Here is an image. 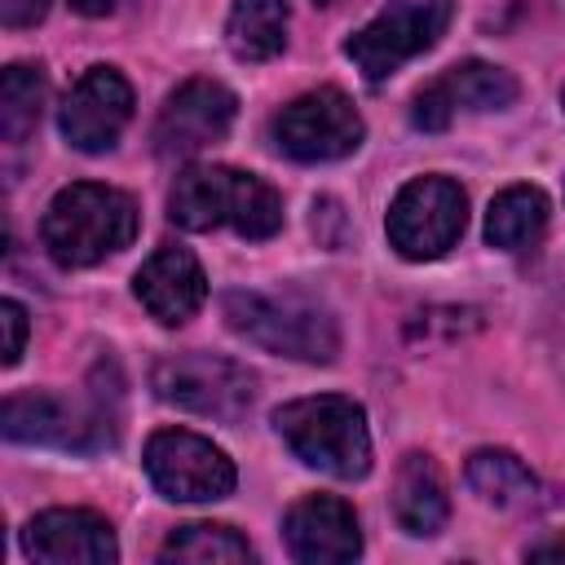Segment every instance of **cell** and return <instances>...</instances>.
Instances as JSON below:
<instances>
[{"mask_svg": "<svg viewBox=\"0 0 565 565\" xmlns=\"http://www.w3.org/2000/svg\"><path fill=\"white\" fill-rule=\"evenodd\" d=\"M75 13H84V18H106V13H115V4L119 0H66Z\"/></svg>", "mask_w": 565, "mask_h": 565, "instance_id": "25", "label": "cell"}, {"mask_svg": "<svg viewBox=\"0 0 565 565\" xmlns=\"http://www.w3.org/2000/svg\"><path fill=\"white\" fill-rule=\"evenodd\" d=\"M362 132H366V124L340 88H313V93L287 102L269 124L274 146L296 163L344 159L362 146Z\"/></svg>", "mask_w": 565, "mask_h": 565, "instance_id": "9", "label": "cell"}, {"mask_svg": "<svg viewBox=\"0 0 565 565\" xmlns=\"http://www.w3.org/2000/svg\"><path fill=\"white\" fill-rule=\"evenodd\" d=\"M238 115V97L216 79H185L168 93L159 124H154V150L163 159H181L194 150L216 146Z\"/></svg>", "mask_w": 565, "mask_h": 565, "instance_id": "12", "label": "cell"}, {"mask_svg": "<svg viewBox=\"0 0 565 565\" xmlns=\"http://www.w3.org/2000/svg\"><path fill=\"white\" fill-rule=\"evenodd\" d=\"M132 119V84L115 66H88L62 97V137L84 154H106Z\"/></svg>", "mask_w": 565, "mask_h": 565, "instance_id": "11", "label": "cell"}, {"mask_svg": "<svg viewBox=\"0 0 565 565\" xmlns=\"http://www.w3.org/2000/svg\"><path fill=\"white\" fill-rule=\"evenodd\" d=\"M40 238L62 269H88L137 238V203L115 185L75 181L44 207Z\"/></svg>", "mask_w": 565, "mask_h": 565, "instance_id": "2", "label": "cell"}, {"mask_svg": "<svg viewBox=\"0 0 565 565\" xmlns=\"http://www.w3.org/2000/svg\"><path fill=\"white\" fill-rule=\"evenodd\" d=\"M9 441L53 446V450H102L115 441V415L102 406V393L93 402H71L62 393H13L0 411Z\"/></svg>", "mask_w": 565, "mask_h": 565, "instance_id": "7", "label": "cell"}, {"mask_svg": "<svg viewBox=\"0 0 565 565\" xmlns=\"http://www.w3.org/2000/svg\"><path fill=\"white\" fill-rule=\"evenodd\" d=\"M463 477H468V486H472V494H477L481 503L503 508V512H525V508H534V499H539L534 472H530L516 455H508V450H477V455L468 459Z\"/></svg>", "mask_w": 565, "mask_h": 565, "instance_id": "19", "label": "cell"}, {"mask_svg": "<svg viewBox=\"0 0 565 565\" xmlns=\"http://www.w3.org/2000/svg\"><path fill=\"white\" fill-rule=\"evenodd\" d=\"M150 384L168 406H181L190 415L221 419V424L243 419L256 397L252 371L221 353H168L154 362Z\"/></svg>", "mask_w": 565, "mask_h": 565, "instance_id": "6", "label": "cell"}, {"mask_svg": "<svg viewBox=\"0 0 565 565\" xmlns=\"http://www.w3.org/2000/svg\"><path fill=\"white\" fill-rule=\"evenodd\" d=\"M168 216L181 230H221L230 225L243 238H269L282 230V199L269 181L221 168V163H199L185 168L168 194Z\"/></svg>", "mask_w": 565, "mask_h": 565, "instance_id": "1", "label": "cell"}, {"mask_svg": "<svg viewBox=\"0 0 565 565\" xmlns=\"http://www.w3.org/2000/svg\"><path fill=\"white\" fill-rule=\"evenodd\" d=\"M137 300L146 305V313L163 327H181L185 318H194L207 300V274L194 260V252L185 247H159L132 278Z\"/></svg>", "mask_w": 565, "mask_h": 565, "instance_id": "16", "label": "cell"}, {"mask_svg": "<svg viewBox=\"0 0 565 565\" xmlns=\"http://www.w3.org/2000/svg\"><path fill=\"white\" fill-rule=\"evenodd\" d=\"M44 71L40 66H26V62H13L4 66L0 75V137L4 146H22L35 124H40V110H44Z\"/></svg>", "mask_w": 565, "mask_h": 565, "instance_id": "21", "label": "cell"}, {"mask_svg": "<svg viewBox=\"0 0 565 565\" xmlns=\"http://www.w3.org/2000/svg\"><path fill=\"white\" fill-rule=\"evenodd\" d=\"M530 556L534 561H565V539H543L530 547Z\"/></svg>", "mask_w": 565, "mask_h": 565, "instance_id": "26", "label": "cell"}, {"mask_svg": "<svg viewBox=\"0 0 565 565\" xmlns=\"http://www.w3.org/2000/svg\"><path fill=\"white\" fill-rule=\"evenodd\" d=\"M282 530H287L291 556L305 565H340V561H353L362 552L358 516L335 494H309V499L291 503Z\"/></svg>", "mask_w": 565, "mask_h": 565, "instance_id": "15", "label": "cell"}, {"mask_svg": "<svg viewBox=\"0 0 565 565\" xmlns=\"http://www.w3.org/2000/svg\"><path fill=\"white\" fill-rule=\"evenodd\" d=\"M225 44L238 62H269L287 44V0H234Z\"/></svg>", "mask_w": 565, "mask_h": 565, "instance_id": "20", "label": "cell"}, {"mask_svg": "<svg viewBox=\"0 0 565 565\" xmlns=\"http://www.w3.org/2000/svg\"><path fill=\"white\" fill-rule=\"evenodd\" d=\"M274 428L287 441V450L340 481H358L371 468V433H366V411L353 397L322 393V397H300L274 411Z\"/></svg>", "mask_w": 565, "mask_h": 565, "instance_id": "3", "label": "cell"}, {"mask_svg": "<svg viewBox=\"0 0 565 565\" xmlns=\"http://www.w3.org/2000/svg\"><path fill=\"white\" fill-rule=\"evenodd\" d=\"M313 4H331V0H313Z\"/></svg>", "mask_w": 565, "mask_h": 565, "instance_id": "27", "label": "cell"}, {"mask_svg": "<svg viewBox=\"0 0 565 565\" xmlns=\"http://www.w3.org/2000/svg\"><path fill=\"white\" fill-rule=\"evenodd\" d=\"M49 13V0H0L4 26H35Z\"/></svg>", "mask_w": 565, "mask_h": 565, "instance_id": "24", "label": "cell"}, {"mask_svg": "<svg viewBox=\"0 0 565 565\" xmlns=\"http://www.w3.org/2000/svg\"><path fill=\"white\" fill-rule=\"evenodd\" d=\"M468 225V194L450 177H415L388 203V243L406 260L446 256Z\"/></svg>", "mask_w": 565, "mask_h": 565, "instance_id": "8", "label": "cell"}, {"mask_svg": "<svg viewBox=\"0 0 565 565\" xmlns=\"http://www.w3.org/2000/svg\"><path fill=\"white\" fill-rule=\"evenodd\" d=\"M450 13H455V0H388L362 31L344 40V57L371 84H384L411 57L428 53L441 40V31L450 26Z\"/></svg>", "mask_w": 565, "mask_h": 565, "instance_id": "5", "label": "cell"}, {"mask_svg": "<svg viewBox=\"0 0 565 565\" xmlns=\"http://www.w3.org/2000/svg\"><path fill=\"white\" fill-rule=\"evenodd\" d=\"M547 230V199L539 185H508L486 212V243L499 252H525Z\"/></svg>", "mask_w": 565, "mask_h": 565, "instance_id": "18", "label": "cell"}, {"mask_svg": "<svg viewBox=\"0 0 565 565\" xmlns=\"http://www.w3.org/2000/svg\"><path fill=\"white\" fill-rule=\"evenodd\" d=\"M516 79L503 66L490 62H459L450 71H441L433 84H424L411 102V124L424 132H441L450 128V119L459 110H503L516 102Z\"/></svg>", "mask_w": 565, "mask_h": 565, "instance_id": "13", "label": "cell"}, {"mask_svg": "<svg viewBox=\"0 0 565 565\" xmlns=\"http://www.w3.org/2000/svg\"><path fill=\"white\" fill-rule=\"evenodd\" d=\"M561 106H565V93H561Z\"/></svg>", "mask_w": 565, "mask_h": 565, "instance_id": "28", "label": "cell"}, {"mask_svg": "<svg viewBox=\"0 0 565 565\" xmlns=\"http://www.w3.org/2000/svg\"><path fill=\"white\" fill-rule=\"evenodd\" d=\"M230 331L296 362H331L340 349L335 318L305 296H269V291H230L221 300Z\"/></svg>", "mask_w": 565, "mask_h": 565, "instance_id": "4", "label": "cell"}, {"mask_svg": "<svg viewBox=\"0 0 565 565\" xmlns=\"http://www.w3.org/2000/svg\"><path fill=\"white\" fill-rule=\"evenodd\" d=\"M0 327H4V366H18L22 349H26V309L18 300L0 305Z\"/></svg>", "mask_w": 565, "mask_h": 565, "instance_id": "23", "label": "cell"}, {"mask_svg": "<svg viewBox=\"0 0 565 565\" xmlns=\"http://www.w3.org/2000/svg\"><path fill=\"white\" fill-rule=\"evenodd\" d=\"M141 463H146V477L154 481V490L172 503H212V499H225L238 481L230 455L185 428H159L146 441Z\"/></svg>", "mask_w": 565, "mask_h": 565, "instance_id": "10", "label": "cell"}, {"mask_svg": "<svg viewBox=\"0 0 565 565\" xmlns=\"http://www.w3.org/2000/svg\"><path fill=\"white\" fill-rule=\"evenodd\" d=\"M22 552L44 565H110L119 556L106 516L88 508H49L22 525Z\"/></svg>", "mask_w": 565, "mask_h": 565, "instance_id": "14", "label": "cell"}, {"mask_svg": "<svg viewBox=\"0 0 565 565\" xmlns=\"http://www.w3.org/2000/svg\"><path fill=\"white\" fill-rule=\"evenodd\" d=\"M159 561H190V565H234V561H252V543L230 530V525H212V521H194L168 534V543L159 547Z\"/></svg>", "mask_w": 565, "mask_h": 565, "instance_id": "22", "label": "cell"}, {"mask_svg": "<svg viewBox=\"0 0 565 565\" xmlns=\"http://www.w3.org/2000/svg\"><path fill=\"white\" fill-rule=\"evenodd\" d=\"M393 516L397 525L411 534V539H428L446 525L450 516V499H446V481H441V468L411 450L397 472H393Z\"/></svg>", "mask_w": 565, "mask_h": 565, "instance_id": "17", "label": "cell"}]
</instances>
